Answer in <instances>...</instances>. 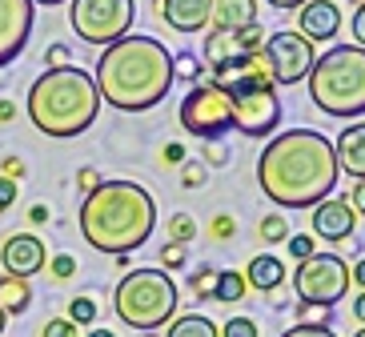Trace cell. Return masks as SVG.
I'll list each match as a JSON object with an SVG mask.
<instances>
[{
  "instance_id": "obj_44",
  "label": "cell",
  "mask_w": 365,
  "mask_h": 337,
  "mask_svg": "<svg viewBox=\"0 0 365 337\" xmlns=\"http://www.w3.org/2000/svg\"><path fill=\"white\" fill-rule=\"evenodd\" d=\"M213 233H217V237H225V233H233V221H229V217H217V221H213Z\"/></svg>"
},
{
  "instance_id": "obj_38",
  "label": "cell",
  "mask_w": 365,
  "mask_h": 337,
  "mask_svg": "<svg viewBox=\"0 0 365 337\" xmlns=\"http://www.w3.org/2000/svg\"><path fill=\"white\" fill-rule=\"evenodd\" d=\"M76 181H81V189H85V193H93L105 177H97V169H81V177H76Z\"/></svg>"
},
{
  "instance_id": "obj_20",
  "label": "cell",
  "mask_w": 365,
  "mask_h": 337,
  "mask_svg": "<svg viewBox=\"0 0 365 337\" xmlns=\"http://www.w3.org/2000/svg\"><path fill=\"white\" fill-rule=\"evenodd\" d=\"M281 281H285V265H281L277 257L261 253V257H253V261H249L245 285H253L257 294H273V289H281Z\"/></svg>"
},
{
  "instance_id": "obj_27",
  "label": "cell",
  "mask_w": 365,
  "mask_h": 337,
  "mask_svg": "<svg viewBox=\"0 0 365 337\" xmlns=\"http://www.w3.org/2000/svg\"><path fill=\"white\" fill-rule=\"evenodd\" d=\"M68 321H73V326H93V321H97V301H88V297L68 301Z\"/></svg>"
},
{
  "instance_id": "obj_15",
  "label": "cell",
  "mask_w": 365,
  "mask_h": 337,
  "mask_svg": "<svg viewBox=\"0 0 365 337\" xmlns=\"http://www.w3.org/2000/svg\"><path fill=\"white\" fill-rule=\"evenodd\" d=\"M341 28V9L333 0H309L297 9V28L293 33L305 36L309 44H322V41H333Z\"/></svg>"
},
{
  "instance_id": "obj_19",
  "label": "cell",
  "mask_w": 365,
  "mask_h": 337,
  "mask_svg": "<svg viewBox=\"0 0 365 337\" xmlns=\"http://www.w3.org/2000/svg\"><path fill=\"white\" fill-rule=\"evenodd\" d=\"M213 33H245L257 24V0H213Z\"/></svg>"
},
{
  "instance_id": "obj_45",
  "label": "cell",
  "mask_w": 365,
  "mask_h": 337,
  "mask_svg": "<svg viewBox=\"0 0 365 337\" xmlns=\"http://www.w3.org/2000/svg\"><path fill=\"white\" fill-rule=\"evenodd\" d=\"M354 317H357V321L365 326V289L357 294V301H354Z\"/></svg>"
},
{
  "instance_id": "obj_41",
  "label": "cell",
  "mask_w": 365,
  "mask_h": 337,
  "mask_svg": "<svg viewBox=\"0 0 365 337\" xmlns=\"http://www.w3.org/2000/svg\"><path fill=\"white\" fill-rule=\"evenodd\" d=\"M269 9H281V12H297L301 4H309V0H265Z\"/></svg>"
},
{
  "instance_id": "obj_55",
  "label": "cell",
  "mask_w": 365,
  "mask_h": 337,
  "mask_svg": "<svg viewBox=\"0 0 365 337\" xmlns=\"http://www.w3.org/2000/svg\"><path fill=\"white\" fill-rule=\"evenodd\" d=\"M0 213H4V209H0Z\"/></svg>"
},
{
  "instance_id": "obj_26",
  "label": "cell",
  "mask_w": 365,
  "mask_h": 337,
  "mask_svg": "<svg viewBox=\"0 0 365 337\" xmlns=\"http://www.w3.org/2000/svg\"><path fill=\"white\" fill-rule=\"evenodd\" d=\"M169 237H173V245H189V241L197 237V221L189 217V213H177V217L169 221Z\"/></svg>"
},
{
  "instance_id": "obj_32",
  "label": "cell",
  "mask_w": 365,
  "mask_h": 337,
  "mask_svg": "<svg viewBox=\"0 0 365 337\" xmlns=\"http://www.w3.org/2000/svg\"><path fill=\"white\" fill-rule=\"evenodd\" d=\"M205 165H197V161H189L185 165V189H197V185H205Z\"/></svg>"
},
{
  "instance_id": "obj_1",
  "label": "cell",
  "mask_w": 365,
  "mask_h": 337,
  "mask_svg": "<svg viewBox=\"0 0 365 337\" xmlns=\"http://www.w3.org/2000/svg\"><path fill=\"white\" fill-rule=\"evenodd\" d=\"M333 141L317 129H285L257 157V185L281 209H313L337 185Z\"/></svg>"
},
{
  "instance_id": "obj_46",
  "label": "cell",
  "mask_w": 365,
  "mask_h": 337,
  "mask_svg": "<svg viewBox=\"0 0 365 337\" xmlns=\"http://www.w3.org/2000/svg\"><path fill=\"white\" fill-rule=\"evenodd\" d=\"M165 161H185V149L181 145H169V149H165Z\"/></svg>"
},
{
  "instance_id": "obj_5",
  "label": "cell",
  "mask_w": 365,
  "mask_h": 337,
  "mask_svg": "<svg viewBox=\"0 0 365 337\" xmlns=\"http://www.w3.org/2000/svg\"><path fill=\"white\" fill-rule=\"evenodd\" d=\"M309 100L325 117H361L365 113V48L357 44H329V53L313 61Z\"/></svg>"
},
{
  "instance_id": "obj_49",
  "label": "cell",
  "mask_w": 365,
  "mask_h": 337,
  "mask_svg": "<svg viewBox=\"0 0 365 337\" xmlns=\"http://www.w3.org/2000/svg\"><path fill=\"white\" fill-rule=\"evenodd\" d=\"M88 337H117V333H113V329H93Z\"/></svg>"
},
{
  "instance_id": "obj_24",
  "label": "cell",
  "mask_w": 365,
  "mask_h": 337,
  "mask_svg": "<svg viewBox=\"0 0 365 337\" xmlns=\"http://www.w3.org/2000/svg\"><path fill=\"white\" fill-rule=\"evenodd\" d=\"M261 237H265V245H281V241L289 237V221L281 217V213L261 217Z\"/></svg>"
},
{
  "instance_id": "obj_31",
  "label": "cell",
  "mask_w": 365,
  "mask_h": 337,
  "mask_svg": "<svg viewBox=\"0 0 365 337\" xmlns=\"http://www.w3.org/2000/svg\"><path fill=\"white\" fill-rule=\"evenodd\" d=\"M281 337H337L329 326H293V329H285Z\"/></svg>"
},
{
  "instance_id": "obj_39",
  "label": "cell",
  "mask_w": 365,
  "mask_h": 337,
  "mask_svg": "<svg viewBox=\"0 0 365 337\" xmlns=\"http://www.w3.org/2000/svg\"><path fill=\"white\" fill-rule=\"evenodd\" d=\"M61 65H68V48L65 44H53L48 48V68H61Z\"/></svg>"
},
{
  "instance_id": "obj_10",
  "label": "cell",
  "mask_w": 365,
  "mask_h": 337,
  "mask_svg": "<svg viewBox=\"0 0 365 337\" xmlns=\"http://www.w3.org/2000/svg\"><path fill=\"white\" fill-rule=\"evenodd\" d=\"M233 100V129L245 137H273L281 125V100L269 81H241L225 88Z\"/></svg>"
},
{
  "instance_id": "obj_18",
  "label": "cell",
  "mask_w": 365,
  "mask_h": 337,
  "mask_svg": "<svg viewBox=\"0 0 365 337\" xmlns=\"http://www.w3.org/2000/svg\"><path fill=\"white\" fill-rule=\"evenodd\" d=\"M213 0H161V21L173 33H201L209 28Z\"/></svg>"
},
{
  "instance_id": "obj_17",
  "label": "cell",
  "mask_w": 365,
  "mask_h": 337,
  "mask_svg": "<svg viewBox=\"0 0 365 337\" xmlns=\"http://www.w3.org/2000/svg\"><path fill=\"white\" fill-rule=\"evenodd\" d=\"M333 157H337V173H349L354 181H365V120L345 125L333 137Z\"/></svg>"
},
{
  "instance_id": "obj_51",
  "label": "cell",
  "mask_w": 365,
  "mask_h": 337,
  "mask_svg": "<svg viewBox=\"0 0 365 337\" xmlns=\"http://www.w3.org/2000/svg\"><path fill=\"white\" fill-rule=\"evenodd\" d=\"M33 4H44V9H53V4H65V0H33Z\"/></svg>"
},
{
  "instance_id": "obj_7",
  "label": "cell",
  "mask_w": 365,
  "mask_h": 337,
  "mask_svg": "<svg viewBox=\"0 0 365 337\" xmlns=\"http://www.w3.org/2000/svg\"><path fill=\"white\" fill-rule=\"evenodd\" d=\"M73 33L85 44H113L120 36H129L133 21H137V0H73L68 9Z\"/></svg>"
},
{
  "instance_id": "obj_53",
  "label": "cell",
  "mask_w": 365,
  "mask_h": 337,
  "mask_svg": "<svg viewBox=\"0 0 365 337\" xmlns=\"http://www.w3.org/2000/svg\"><path fill=\"white\" fill-rule=\"evenodd\" d=\"M354 4H365V0H354Z\"/></svg>"
},
{
  "instance_id": "obj_28",
  "label": "cell",
  "mask_w": 365,
  "mask_h": 337,
  "mask_svg": "<svg viewBox=\"0 0 365 337\" xmlns=\"http://www.w3.org/2000/svg\"><path fill=\"white\" fill-rule=\"evenodd\" d=\"M285 245H289V257L293 261H309L313 253H317V241L313 237H305V233H289V237H285Z\"/></svg>"
},
{
  "instance_id": "obj_8",
  "label": "cell",
  "mask_w": 365,
  "mask_h": 337,
  "mask_svg": "<svg viewBox=\"0 0 365 337\" xmlns=\"http://www.w3.org/2000/svg\"><path fill=\"white\" fill-rule=\"evenodd\" d=\"M349 265L337 253H313L309 261H301L293 273V294L301 305H317V309H333L349 294Z\"/></svg>"
},
{
  "instance_id": "obj_29",
  "label": "cell",
  "mask_w": 365,
  "mask_h": 337,
  "mask_svg": "<svg viewBox=\"0 0 365 337\" xmlns=\"http://www.w3.org/2000/svg\"><path fill=\"white\" fill-rule=\"evenodd\" d=\"M221 337H257V321L253 317H229L225 329H217Z\"/></svg>"
},
{
  "instance_id": "obj_52",
  "label": "cell",
  "mask_w": 365,
  "mask_h": 337,
  "mask_svg": "<svg viewBox=\"0 0 365 337\" xmlns=\"http://www.w3.org/2000/svg\"><path fill=\"white\" fill-rule=\"evenodd\" d=\"M354 337H365V326H361V329H357V333H354Z\"/></svg>"
},
{
  "instance_id": "obj_42",
  "label": "cell",
  "mask_w": 365,
  "mask_h": 337,
  "mask_svg": "<svg viewBox=\"0 0 365 337\" xmlns=\"http://www.w3.org/2000/svg\"><path fill=\"white\" fill-rule=\"evenodd\" d=\"M349 281H357V289H365V257L349 269Z\"/></svg>"
},
{
  "instance_id": "obj_33",
  "label": "cell",
  "mask_w": 365,
  "mask_h": 337,
  "mask_svg": "<svg viewBox=\"0 0 365 337\" xmlns=\"http://www.w3.org/2000/svg\"><path fill=\"white\" fill-rule=\"evenodd\" d=\"M161 261L169 265V269H181V265H185V245H165Z\"/></svg>"
},
{
  "instance_id": "obj_2",
  "label": "cell",
  "mask_w": 365,
  "mask_h": 337,
  "mask_svg": "<svg viewBox=\"0 0 365 337\" xmlns=\"http://www.w3.org/2000/svg\"><path fill=\"white\" fill-rule=\"evenodd\" d=\"M173 53L169 44H161L157 36H140L129 33L113 41L105 53L97 56V97L108 109L120 113H145L157 109L173 88Z\"/></svg>"
},
{
  "instance_id": "obj_9",
  "label": "cell",
  "mask_w": 365,
  "mask_h": 337,
  "mask_svg": "<svg viewBox=\"0 0 365 337\" xmlns=\"http://www.w3.org/2000/svg\"><path fill=\"white\" fill-rule=\"evenodd\" d=\"M181 125L185 133H193L201 141H221L233 129V100H229V93L221 85H213V81L193 85L181 100Z\"/></svg>"
},
{
  "instance_id": "obj_6",
  "label": "cell",
  "mask_w": 365,
  "mask_h": 337,
  "mask_svg": "<svg viewBox=\"0 0 365 337\" xmlns=\"http://www.w3.org/2000/svg\"><path fill=\"white\" fill-rule=\"evenodd\" d=\"M177 305H181L177 301V281L165 269H129L113 294L117 317L137 333H153V329L169 326Z\"/></svg>"
},
{
  "instance_id": "obj_21",
  "label": "cell",
  "mask_w": 365,
  "mask_h": 337,
  "mask_svg": "<svg viewBox=\"0 0 365 337\" xmlns=\"http://www.w3.org/2000/svg\"><path fill=\"white\" fill-rule=\"evenodd\" d=\"M29 301H33L29 281L0 273V309H4V313H24V309H29Z\"/></svg>"
},
{
  "instance_id": "obj_47",
  "label": "cell",
  "mask_w": 365,
  "mask_h": 337,
  "mask_svg": "<svg viewBox=\"0 0 365 337\" xmlns=\"http://www.w3.org/2000/svg\"><path fill=\"white\" fill-rule=\"evenodd\" d=\"M29 217H33V221H48V209H44V205H33V209H29Z\"/></svg>"
},
{
  "instance_id": "obj_30",
  "label": "cell",
  "mask_w": 365,
  "mask_h": 337,
  "mask_svg": "<svg viewBox=\"0 0 365 337\" xmlns=\"http://www.w3.org/2000/svg\"><path fill=\"white\" fill-rule=\"evenodd\" d=\"M41 337H76V326L68 321V317H53V321L44 326Z\"/></svg>"
},
{
  "instance_id": "obj_35",
  "label": "cell",
  "mask_w": 365,
  "mask_h": 337,
  "mask_svg": "<svg viewBox=\"0 0 365 337\" xmlns=\"http://www.w3.org/2000/svg\"><path fill=\"white\" fill-rule=\"evenodd\" d=\"M345 201H349V209H354V217L357 213L365 217V181H354V193L345 197Z\"/></svg>"
},
{
  "instance_id": "obj_36",
  "label": "cell",
  "mask_w": 365,
  "mask_h": 337,
  "mask_svg": "<svg viewBox=\"0 0 365 337\" xmlns=\"http://www.w3.org/2000/svg\"><path fill=\"white\" fill-rule=\"evenodd\" d=\"M16 201V181H9V177H0V209L9 213V205Z\"/></svg>"
},
{
  "instance_id": "obj_4",
  "label": "cell",
  "mask_w": 365,
  "mask_h": 337,
  "mask_svg": "<svg viewBox=\"0 0 365 337\" xmlns=\"http://www.w3.org/2000/svg\"><path fill=\"white\" fill-rule=\"evenodd\" d=\"M29 120L44 137L53 141H73L85 129H93V120L101 113L97 85L85 68L61 65V68H44L29 85Z\"/></svg>"
},
{
  "instance_id": "obj_54",
  "label": "cell",
  "mask_w": 365,
  "mask_h": 337,
  "mask_svg": "<svg viewBox=\"0 0 365 337\" xmlns=\"http://www.w3.org/2000/svg\"><path fill=\"white\" fill-rule=\"evenodd\" d=\"M145 337H157V333H145Z\"/></svg>"
},
{
  "instance_id": "obj_23",
  "label": "cell",
  "mask_w": 365,
  "mask_h": 337,
  "mask_svg": "<svg viewBox=\"0 0 365 337\" xmlns=\"http://www.w3.org/2000/svg\"><path fill=\"white\" fill-rule=\"evenodd\" d=\"M165 337H221V333H217V326L205 313H185L177 321H169V333Z\"/></svg>"
},
{
  "instance_id": "obj_37",
  "label": "cell",
  "mask_w": 365,
  "mask_h": 337,
  "mask_svg": "<svg viewBox=\"0 0 365 337\" xmlns=\"http://www.w3.org/2000/svg\"><path fill=\"white\" fill-rule=\"evenodd\" d=\"M73 269H76V261L68 257V253H61V257H53V273H56V277H73Z\"/></svg>"
},
{
  "instance_id": "obj_25",
  "label": "cell",
  "mask_w": 365,
  "mask_h": 337,
  "mask_svg": "<svg viewBox=\"0 0 365 337\" xmlns=\"http://www.w3.org/2000/svg\"><path fill=\"white\" fill-rule=\"evenodd\" d=\"M201 73H205V65L197 61L193 53L173 56V76H185V81H193V85H201Z\"/></svg>"
},
{
  "instance_id": "obj_50",
  "label": "cell",
  "mask_w": 365,
  "mask_h": 337,
  "mask_svg": "<svg viewBox=\"0 0 365 337\" xmlns=\"http://www.w3.org/2000/svg\"><path fill=\"white\" fill-rule=\"evenodd\" d=\"M4 329H9V313L0 309V337H4Z\"/></svg>"
},
{
  "instance_id": "obj_40",
  "label": "cell",
  "mask_w": 365,
  "mask_h": 337,
  "mask_svg": "<svg viewBox=\"0 0 365 337\" xmlns=\"http://www.w3.org/2000/svg\"><path fill=\"white\" fill-rule=\"evenodd\" d=\"M209 277H213V269H209V265H201V269H197V273H189V285H193L197 294H201V289H205V281H209Z\"/></svg>"
},
{
  "instance_id": "obj_11",
  "label": "cell",
  "mask_w": 365,
  "mask_h": 337,
  "mask_svg": "<svg viewBox=\"0 0 365 337\" xmlns=\"http://www.w3.org/2000/svg\"><path fill=\"white\" fill-rule=\"evenodd\" d=\"M261 53H265V61H269V81H273V88L305 81L309 68H313V61H317L313 44L305 41V36H297L293 28L273 33L265 44H261Z\"/></svg>"
},
{
  "instance_id": "obj_48",
  "label": "cell",
  "mask_w": 365,
  "mask_h": 337,
  "mask_svg": "<svg viewBox=\"0 0 365 337\" xmlns=\"http://www.w3.org/2000/svg\"><path fill=\"white\" fill-rule=\"evenodd\" d=\"M12 113H16L12 109V100H0V120H12Z\"/></svg>"
},
{
  "instance_id": "obj_14",
  "label": "cell",
  "mask_w": 365,
  "mask_h": 337,
  "mask_svg": "<svg viewBox=\"0 0 365 337\" xmlns=\"http://www.w3.org/2000/svg\"><path fill=\"white\" fill-rule=\"evenodd\" d=\"M0 265L9 277H21L29 281L33 273H41L48 265V249H44V241L33 237V233H12L4 245H0Z\"/></svg>"
},
{
  "instance_id": "obj_12",
  "label": "cell",
  "mask_w": 365,
  "mask_h": 337,
  "mask_svg": "<svg viewBox=\"0 0 365 337\" xmlns=\"http://www.w3.org/2000/svg\"><path fill=\"white\" fill-rule=\"evenodd\" d=\"M36 4L33 0H0V68L24 53V44L33 36Z\"/></svg>"
},
{
  "instance_id": "obj_13",
  "label": "cell",
  "mask_w": 365,
  "mask_h": 337,
  "mask_svg": "<svg viewBox=\"0 0 365 337\" xmlns=\"http://www.w3.org/2000/svg\"><path fill=\"white\" fill-rule=\"evenodd\" d=\"M261 44H265L261 24H253L245 33H209V41H205V68L209 73H221L233 61H241L245 53H257Z\"/></svg>"
},
{
  "instance_id": "obj_3",
  "label": "cell",
  "mask_w": 365,
  "mask_h": 337,
  "mask_svg": "<svg viewBox=\"0 0 365 337\" xmlns=\"http://www.w3.org/2000/svg\"><path fill=\"white\" fill-rule=\"evenodd\" d=\"M153 229H157V201L137 181L113 177V181H101L93 193H85L81 237L97 253L125 257L153 237Z\"/></svg>"
},
{
  "instance_id": "obj_34",
  "label": "cell",
  "mask_w": 365,
  "mask_h": 337,
  "mask_svg": "<svg viewBox=\"0 0 365 337\" xmlns=\"http://www.w3.org/2000/svg\"><path fill=\"white\" fill-rule=\"evenodd\" d=\"M349 24H354V44H357V48H365V4H357V9H354V21H349Z\"/></svg>"
},
{
  "instance_id": "obj_22",
  "label": "cell",
  "mask_w": 365,
  "mask_h": 337,
  "mask_svg": "<svg viewBox=\"0 0 365 337\" xmlns=\"http://www.w3.org/2000/svg\"><path fill=\"white\" fill-rule=\"evenodd\" d=\"M245 277L237 269H217L213 273V301H225V305H233V301H241L245 297Z\"/></svg>"
},
{
  "instance_id": "obj_16",
  "label": "cell",
  "mask_w": 365,
  "mask_h": 337,
  "mask_svg": "<svg viewBox=\"0 0 365 337\" xmlns=\"http://www.w3.org/2000/svg\"><path fill=\"white\" fill-rule=\"evenodd\" d=\"M354 209L345 197H325L322 205H313V233L322 241H345L354 237Z\"/></svg>"
},
{
  "instance_id": "obj_43",
  "label": "cell",
  "mask_w": 365,
  "mask_h": 337,
  "mask_svg": "<svg viewBox=\"0 0 365 337\" xmlns=\"http://www.w3.org/2000/svg\"><path fill=\"white\" fill-rule=\"evenodd\" d=\"M205 145H209V161H213V165H221V161H225V149H221L217 141H205Z\"/></svg>"
}]
</instances>
